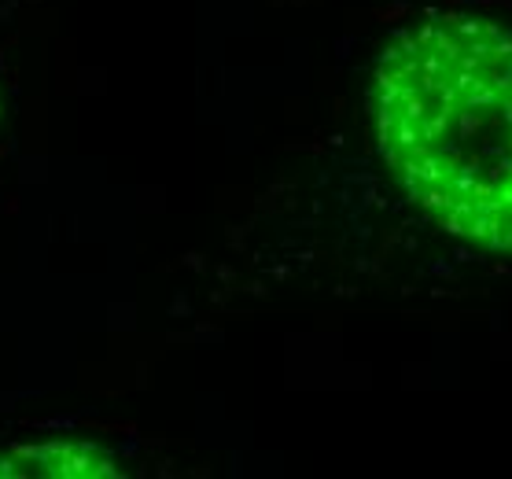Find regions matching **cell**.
Listing matches in <instances>:
<instances>
[{
  "instance_id": "obj_1",
  "label": "cell",
  "mask_w": 512,
  "mask_h": 479,
  "mask_svg": "<svg viewBox=\"0 0 512 479\" xmlns=\"http://www.w3.org/2000/svg\"><path fill=\"white\" fill-rule=\"evenodd\" d=\"M380 152L454 236L512 251V34L443 15L376 63Z\"/></svg>"
},
{
  "instance_id": "obj_2",
  "label": "cell",
  "mask_w": 512,
  "mask_h": 479,
  "mask_svg": "<svg viewBox=\"0 0 512 479\" xmlns=\"http://www.w3.org/2000/svg\"><path fill=\"white\" fill-rule=\"evenodd\" d=\"M0 476H118L115 457L93 443H34L0 454Z\"/></svg>"
}]
</instances>
